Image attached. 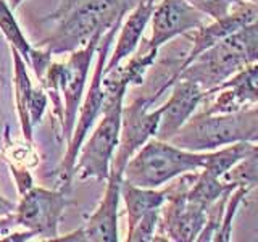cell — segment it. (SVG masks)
Listing matches in <instances>:
<instances>
[{"label":"cell","mask_w":258,"mask_h":242,"mask_svg":"<svg viewBox=\"0 0 258 242\" xmlns=\"http://www.w3.org/2000/svg\"><path fill=\"white\" fill-rule=\"evenodd\" d=\"M207 152H190L152 137L127 161L123 179L137 188L158 189L185 173L200 171Z\"/></svg>","instance_id":"5b68a950"},{"label":"cell","mask_w":258,"mask_h":242,"mask_svg":"<svg viewBox=\"0 0 258 242\" xmlns=\"http://www.w3.org/2000/svg\"><path fill=\"white\" fill-rule=\"evenodd\" d=\"M100 39L102 36H94L84 47L71 52L67 62H50L39 81L40 87L52 100L53 116L58 125V141L64 139L68 142L73 134L81 102L86 94L87 75Z\"/></svg>","instance_id":"3957f363"},{"label":"cell","mask_w":258,"mask_h":242,"mask_svg":"<svg viewBox=\"0 0 258 242\" xmlns=\"http://www.w3.org/2000/svg\"><path fill=\"white\" fill-rule=\"evenodd\" d=\"M15 226H16L15 212H13V213H10V215L0 216V240H2L8 232H12Z\"/></svg>","instance_id":"603a6c76"},{"label":"cell","mask_w":258,"mask_h":242,"mask_svg":"<svg viewBox=\"0 0 258 242\" xmlns=\"http://www.w3.org/2000/svg\"><path fill=\"white\" fill-rule=\"evenodd\" d=\"M152 36L141 40L139 47L144 50L158 52L171 39L187 34L204 26L207 16L196 10L187 0H161L155 4L152 13Z\"/></svg>","instance_id":"8fae6325"},{"label":"cell","mask_w":258,"mask_h":242,"mask_svg":"<svg viewBox=\"0 0 258 242\" xmlns=\"http://www.w3.org/2000/svg\"><path fill=\"white\" fill-rule=\"evenodd\" d=\"M0 81H2V83H4V81H5V79H4V76H2V75H0Z\"/></svg>","instance_id":"484cf974"},{"label":"cell","mask_w":258,"mask_h":242,"mask_svg":"<svg viewBox=\"0 0 258 242\" xmlns=\"http://www.w3.org/2000/svg\"><path fill=\"white\" fill-rule=\"evenodd\" d=\"M121 179L110 173L103 197L95 212L86 223L64 236H56L50 242H118V204L121 199Z\"/></svg>","instance_id":"7c38bea8"},{"label":"cell","mask_w":258,"mask_h":242,"mask_svg":"<svg viewBox=\"0 0 258 242\" xmlns=\"http://www.w3.org/2000/svg\"><path fill=\"white\" fill-rule=\"evenodd\" d=\"M126 91L127 89L123 87L115 89V91H103L105 99L100 115L102 118L94 133L81 145L76 158L75 174H78L81 181L108 179L111 160L119 141L121 110L124 105Z\"/></svg>","instance_id":"8992f818"},{"label":"cell","mask_w":258,"mask_h":242,"mask_svg":"<svg viewBox=\"0 0 258 242\" xmlns=\"http://www.w3.org/2000/svg\"><path fill=\"white\" fill-rule=\"evenodd\" d=\"M0 32L8 40L10 47L20 52L21 58L28 65V68L34 71L37 81L42 79L47 67L52 62V53L48 50H44V48L32 47L28 42L18 21L15 20L13 10L7 4V0H0Z\"/></svg>","instance_id":"ac0fdd59"},{"label":"cell","mask_w":258,"mask_h":242,"mask_svg":"<svg viewBox=\"0 0 258 242\" xmlns=\"http://www.w3.org/2000/svg\"><path fill=\"white\" fill-rule=\"evenodd\" d=\"M258 20V2H248L245 0L244 4H240L234 10L223 16L220 20H213V23H205L204 26L197 28L192 34V48L187 53V56L181 63V67L177 68V71L185 68L187 65L199 56L204 50L210 48L212 45L218 44L224 37L231 36L232 32H236L242 29L247 24L253 23Z\"/></svg>","instance_id":"5bb4252c"},{"label":"cell","mask_w":258,"mask_h":242,"mask_svg":"<svg viewBox=\"0 0 258 242\" xmlns=\"http://www.w3.org/2000/svg\"><path fill=\"white\" fill-rule=\"evenodd\" d=\"M12 48L13 56V91L21 133L26 142H32L34 128L40 123L47 108V94L42 87H34L28 73V65L20 52Z\"/></svg>","instance_id":"4fadbf2b"},{"label":"cell","mask_w":258,"mask_h":242,"mask_svg":"<svg viewBox=\"0 0 258 242\" xmlns=\"http://www.w3.org/2000/svg\"><path fill=\"white\" fill-rule=\"evenodd\" d=\"M168 189H149L137 188V186L121 179V199L124 200L127 228L133 226L139 218L147 215L153 210H160L166 202Z\"/></svg>","instance_id":"d6986e66"},{"label":"cell","mask_w":258,"mask_h":242,"mask_svg":"<svg viewBox=\"0 0 258 242\" xmlns=\"http://www.w3.org/2000/svg\"><path fill=\"white\" fill-rule=\"evenodd\" d=\"M221 181L231 188H244L252 191L258 186V145L253 144L252 150L242 158L237 165H234L228 173L221 176Z\"/></svg>","instance_id":"44dd1931"},{"label":"cell","mask_w":258,"mask_h":242,"mask_svg":"<svg viewBox=\"0 0 258 242\" xmlns=\"http://www.w3.org/2000/svg\"><path fill=\"white\" fill-rule=\"evenodd\" d=\"M171 97L165 105H161L160 125L155 137L160 141H169L185 121H187L199 103L205 99V92L199 84L185 79H176Z\"/></svg>","instance_id":"2e32d148"},{"label":"cell","mask_w":258,"mask_h":242,"mask_svg":"<svg viewBox=\"0 0 258 242\" xmlns=\"http://www.w3.org/2000/svg\"><path fill=\"white\" fill-rule=\"evenodd\" d=\"M121 23L123 20L116 21L113 26L105 32L102 36L99 47H97V58L95 68L92 73V79L91 84L87 87V92L83 97V102H81V107L76 116V123L73 128V134L70 137V141L67 142V152H64V157L61 160V163L56 168V177H58V183H61V191H67L70 188V183L75 176V165H76V158L83 142L86 141V137L91 131V128L94 126L95 119H99L102 115V108H103V89H102V78H103V70H105V63L108 60L110 55V47L111 42L115 40L118 31L121 28Z\"/></svg>","instance_id":"52a82bcc"},{"label":"cell","mask_w":258,"mask_h":242,"mask_svg":"<svg viewBox=\"0 0 258 242\" xmlns=\"http://www.w3.org/2000/svg\"><path fill=\"white\" fill-rule=\"evenodd\" d=\"M187 2L207 18L220 20L229 15L236 7L244 4L245 0H187Z\"/></svg>","instance_id":"7402d4cb"},{"label":"cell","mask_w":258,"mask_h":242,"mask_svg":"<svg viewBox=\"0 0 258 242\" xmlns=\"http://www.w3.org/2000/svg\"><path fill=\"white\" fill-rule=\"evenodd\" d=\"M155 4L157 0H139L133 10L127 12L126 21L123 20V23H121V28L118 31L119 36L116 39L115 48H113L110 55V60H107V63H105L103 73L116 68L119 63H123L136 52V48L139 47L142 40L144 31L152 18Z\"/></svg>","instance_id":"e0dca14e"},{"label":"cell","mask_w":258,"mask_h":242,"mask_svg":"<svg viewBox=\"0 0 258 242\" xmlns=\"http://www.w3.org/2000/svg\"><path fill=\"white\" fill-rule=\"evenodd\" d=\"M139 0H64L55 13L47 16L53 23L50 34L36 42L52 55L71 53L84 47L94 36H103L113 24L124 20Z\"/></svg>","instance_id":"6da1fadb"},{"label":"cell","mask_w":258,"mask_h":242,"mask_svg":"<svg viewBox=\"0 0 258 242\" xmlns=\"http://www.w3.org/2000/svg\"><path fill=\"white\" fill-rule=\"evenodd\" d=\"M23 2H24V0H7V4L10 5L12 10H15V8H18L20 4H23Z\"/></svg>","instance_id":"d4e9b609"},{"label":"cell","mask_w":258,"mask_h":242,"mask_svg":"<svg viewBox=\"0 0 258 242\" xmlns=\"http://www.w3.org/2000/svg\"><path fill=\"white\" fill-rule=\"evenodd\" d=\"M252 147L253 142H236V144L224 145V147H220L212 152H207L205 165L202 169L207 171L208 174L221 179V176L224 173H228L234 165H237L252 150Z\"/></svg>","instance_id":"ffe728a7"},{"label":"cell","mask_w":258,"mask_h":242,"mask_svg":"<svg viewBox=\"0 0 258 242\" xmlns=\"http://www.w3.org/2000/svg\"><path fill=\"white\" fill-rule=\"evenodd\" d=\"M73 202L64 196V191H52L44 188H32L21 196L15 208L16 226H21L32 234L50 242L58 236V224Z\"/></svg>","instance_id":"9c48e42d"},{"label":"cell","mask_w":258,"mask_h":242,"mask_svg":"<svg viewBox=\"0 0 258 242\" xmlns=\"http://www.w3.org/2000/svg\"><path fill=\"white\" fill-rule=\"evenodd\" d=\"M196 176L197 171L177 176V181L166 188L168 196L160 212V221L155 234L157 240H197L207 221V208L187 197V191Z\"/></svg>","instance_id":"ba28073f"},{"label":"cell","mask_w":258,"mask_h":242,"mask_svg":"<svg viewBox=\"0 0 258 242\" xmlns=\"http://www.w3.org/2000/svg\"><path fill=\"white\" fill-rule=\"evenodd\" d=\"M155 100V95H149L139 97L129 105H123L119 141L111 160L110 173L123 177L124 166L131 160V157L149 139L155 137L161 116V107L157 110H150V105Z\"/></svg>","instance_id":"30bf717a"},{"label":"cell","mask_w":258,"mask_h":242,"mask_svg":"<svg viewBox=\"0 0 258 242\" xmlns=\"http://www.w3.org/2000/svg\"><path fill=\"white\" fill-rule=\"evenodd\" d=\"M258 62V20L247 24L242 29L232 32L218 44L196 56L187 67L176 71L166 83L153 94L158 97L163 94L176 79H185L199 84L204 92H208L226 79L236 75L242 68Z\"/></svg>","instance_id":"7a4b0ae2"},{"label":"cell","mask_w":258,"mask_h":242,"mask_svg":"<svg viewBox=\"0 0 258 242\" xmlns=\"http://www.w3.org/2000/svg\"><path fill=\"white\" fill-rule=\"evenodd\" d=\"M168 142L190 152H212L236 142H258V107L190 116Z\"/></svg>","instance_id":"277c9868"},{"label":"cell","mask_w":258,"mask_h":242,"mask_svg":"<svg viewBox=\"0 0 258 242\" xmlns=\"http://www.w3.org/2000/svg\"><path fill=\"white\" fill-rule=\"evenodd\" d=\"M16 208V204L13 200L4 197L2 194H0V216H5V215H10L15 212Z\"/></svg>","instance_id":"cb8c5ba5"},{"label":"cell","mask_w":258,"mask_h":242,"mask_svg":"<svg viewBox=\"0 0 258 242\" xmlns=\"http://www.w3.org/2000/svg\"><path fill=\"white\" fill-rule=\"evenodd\" d=\"M207 94H216L207 113H231L258 103V62L242 68Z\"/></svg>","instance_id":"9a60e30c"},{"label":"cell","mask_w":258,"mask_h":242,"mask_svg":"<svg viewBox=\"0 0 258 242\" xmlns=\"http://www.w3.org/2000/svg\"><path fill=\"white\" fill-rule=\"evenodd\" d=\"M248 2H258V0H248Z\"/></svg>","instance_id":"4316f807"}]
</instances>
